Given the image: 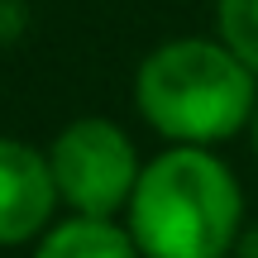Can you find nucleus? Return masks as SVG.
Instances as JSON below:
<instances>
[{
  "label": "nucleus",
  "mask_w": 258,
  "mask_h": 258,
  "mask_svg": "<svg viewBox=\"0 0 258 258\" xmlns=\"http://www.w3.org/2000/svg\"><path fill=\"white\" fill-rule=\"evenodd\" d=\"M120 220L144 258H220L244 230V191L220 153L167 144L144 163Z\"/></svg>",
  "instance_id": "1"
},
{
  "label": "nucleus",
  "mask_w": 258,
  "mask_h": 258,
  "mask_svg": "<svg viewBox=\"0 0 258 258\" xmlns=\"http://www.w3.org/2000/svg\"><path fill=\"white\" fill-rule=\"evenodd\" d=\"M134 105L167 144H230L249 134L258 110V77L220 38H167L139 62Z\"/></svg>",
  "instance_id": "2"
},
{
  "label": "nucleus",
  "mask_w": 258,
  "mask_h": 258,
  "mask_svg": "<svg viewBox=\"0 0 258 258\" xmlns=\"http://www.w3.org/2000/svg\"><path fill=\"white\" fill-rule=\"evenodd\" d=\"M48 167L62 211L96 220H120L144 172L134 139L105 115H77L57 129V139L48 144Z\"/></svg>",
  "instance_id": "3"
},
{
  "label": "nucleus",
  "mask_w": 258,
  "mask_h": 258,
  "mask_svg": "<svg viewBox=\"0 0 258 258\" xmlns=\"http://www.w3.org/2000/svg\"><path fill=\"white\" fill-rule=\"evenodd\" d=\"M57 186L48 153L0 134V249L34 244L57 215Z\"/></svg>",
  "instance_id": "4"
},
{
  "label": "nucleus",
  "mask_w": 258,
  "mask_h": 258,
  "mask_svg": "<svg viewBox=\"0 0 258 258\" xmlns=\"http://www.w3.org/2000/svg\"><path fill=\"white\" fill-rule=\"evenodd\" d=\"M34 258H144L124 220H96V215H67L53 220L34 239Z\"/></svg>",
  "instance_id": "5"
},
{
  "label": "nucleus",
  "mask_w": 258,
  "mask_h": 258,
  "mask_svg": "<svg viewBox=\"0 0 258 258\" xmlns=\"http://www.w3.org/2000/svg\"><path fill=\"white\" fill-rule=\"evenodd\" d=\"M215 38L258 77V0H215Z\"/></svg>",
  "instance_id": "6"
},
{
  "label": "nucleus",
  "mask_w": 258,
  "mask_h": 258,
  "mask_svg": "<svg viewBox=\"0 0 258 258\" xmlns=\"http://www.w3.org/2000/svg\"><path fill=\"white\" fill-rule=\"evenodd\" d=\"M230 258H258V225H244V230H239V239H234Z\"/></svg>",
  "instance_id": "7"
},
{
  "label": "nucleus",
  "mask_w": 258,
  "mask_h": 258,
  "mask_svg": "<svg viewBox=\"0 0 258 258\" xmlns=\"http://www.w3.org/2000/svg\"><path fill=\"white\" fill-rule=\"evenodd\" d=\"M249 144H253V158H258V110H253V120H249Z\"/></svg>",
  "instance_id": "8"
},
{
  "label": "nucleus",
  "mask_w": 258,
  "mask_h": 258,
  "mask_svg": "<svg viewBox=\"0 0 258 258\" xmlns=\"http://www.w3.org/2000/svg\"><path fill=\"white\" fill-rule=\"evenodd\" d=\"M220 258H230V253H220Z\"/></svg>",
  "instance_id": "9"
}]
</instances>
